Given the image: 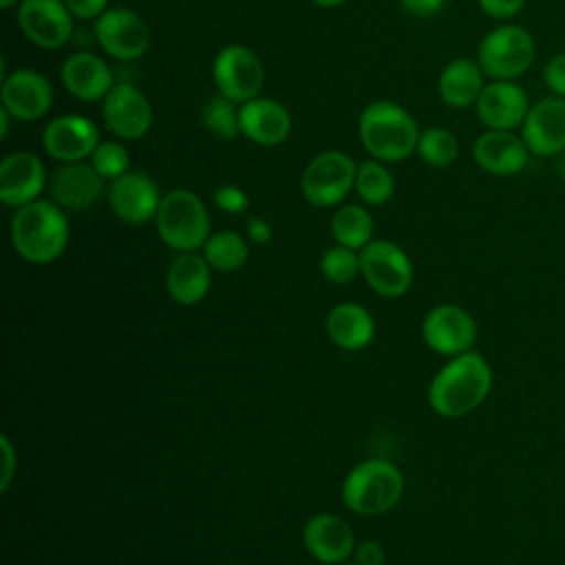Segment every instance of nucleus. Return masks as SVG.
Listing matches in <instances>:
<instances>
[{
    "label": "nucleus",
    "instance_id": "nucleus-1",
    "mask_svg": "<svg viewBox=\"0 0 565 565\" xmlns=\"http://www.w3.org/2000/svg\"><path fill=\"white\" fill-rule=\"evenodd\" d=\"M492 388V369L481 353L466 351L452 355L430 382L428 402L441 417L457 419L470 415Z\"/></svg>",
    "mask_w": 565,
    "mask_h": 565
},
{
    "label": "nucleus",
    "instance_id": "nucleus-2",
    "mask_svg": "<svg viewBox=\"0 0 565 565\" xmlns=\"http://www.w3.org/2000/svg\"><path fill=\"white\" fill-rule=\"evenodd\" d=\"M71 238L66 214L55 201L38 199L18 207L11 218V243L18 256L46 265L62 256Z\"/></svg>",
    "mask_w": 565,
    "mask_h": 565
},
{
    "label": "nucleus",
    "instance_id": "nucleus-3",
    "mask_svg": "<svg viewBox=\"0 0 565 565\" xmlns=\"http://www.w3.org/2000/svg\"><path fill=\"white\" fill-rule=\"evenodd\" d=\"M358 132L371 159L399 163L417 150L419 128L413 115L395 102H371L358 121Z\"/></svg>",
    "mask_w": 565,
    "mask_h": 565
},
{
    "label": "nucleus",
    "instance_id": "nucleus-4",
    "mask_svg": "<svg viewBox=\"0 0 565 565\" xmlns=\"http://www.w3.org/2000/svg\"><path fill=\"white\" fill-rule=\"evenodd\" d=\"M159 238L174 252H196L210 238V214L192 190H170L154 216Z\"/></svg>",
    "mask_w": 565,
    "mask_h": 565
},
{
    "label": "nucleus",
    "instance_id": "nucleus-5",
    "mask_svg": "<svg viewBox=\"0 0 565 565\" xmlns=\"http://www.w3.org/2000/svg\"><path fill=\"white\" fill-rule=\"evenodd\" d=\"M404 492L402 472L386 459H366L344 479L342 499L349 510L375 516L391 510Z\"/></svg>",
    "mask_w": 565,
    "mask_h": 565
},
{
    "label": "nucleus",
    "instance_id": "nucleus-6",
    "mask_svg": "<svg viewBox=\"0 0 565 565\" xmlns=\"http://www.w3.org/2000/svg\"><path fill=\"white\" fill-rule=\"evenodd\" d=\"M534 55L536 44L532 33L521 24L503 22L481 40L477 62L486 77L514 82L527 73Z\"/></svg>",
    "mask_w": 565,
    "mask_h": 565
},
{
    "label": "nucleus",
    "instance_id": "nucleus-7",
    "mask_svg": "<svg viewBox=\"0 0 565 565\" xmlns=\"http://www.w3.org/2000/svg\"><path fill=\"white\" fill-rule=\"evenodd\" d=\"M355 177L358 163L347 152L324 150L307 163L300 177V192L316 207H333L351 194Z\"/></svg>",
    "mask_w": 565,
    "mask_h": 565
},
{
    "label": "nucleus",
    "instance_id": "nucleus-8",
    "mask_svg": "<svg viewBox=\"0 0 565 565\" xmlns=\"http://www.w3.org/2000/svg\"><path fill=\"white\" fill-rule=\"evenodd\" d=\"M212 79L218 95L241 106L260 95L265 84V66L249 46L227 44L212 62Z\"/></svg>",
    "mask_w": 565,
    "mask_h": 565
},
{
    "label": "nucleus",
    "instance_id": "nucleus-9",
    "mask_svg": "<svg viewBox=\"0 0 565 565\" xmlns=\"http://www.w3.org/2000/svg\"><path fill=\"white\" fill-rule=\"evenodd\" d=\"M360 274L382 298H399L413 282L411 258L391 241H371L360 249Z\"/></svg>",
    "mask_w": 565,
    "mask_h": 565
},
{
    "label": "nucleus",
    "instance_id": "nucleus-10",
    "mask_svg": "<svg viewBox=\"0 0 565 565\" xmlns=\"http://www.w3.org/2000/svg\"><path fill=\"white\" fill-rule=\"evenodd\" d=\"M95 40L102 51L115 60H139L150 46V29L132 9L113 7L95 20Z\"/></svg>",
    "mask_w": 565,
    "mask_h": 565
},
{
    "label": "nucleus",
    "instance_id": "nucleus-11",
    "mask_svg": "<svg viewBox=\"0 0 565 565\" xmlns=\"http://www.w3.org/2000/svg\"><path fill=\"white\" fill-rule=\"evenodd\" d=\"M64 0H22L18 24L24 38L40 49H62L71 42L75 24Z\"/></svg>",
    "mask_w": 565,
    "mask_h": 565
},
{
    "label": "nucleus",
    "instance_id": "nucleus-12",
    "mask_svg": "<svg viewBox=\"0 0 565 565\" xmlns=\"http://www.w3.org/2000/svg\"><path fill=\"white\" fill-rule=\"evenodd\" d=\"M102 117L108 132L121 141H137L152 126V106L148 97L128 82H119L102 102Z\"/></svg>",
    "mask_w": 565,
    "mask_h": 565
},
{
    "label": "nucleus",
    "instance_id": "nucleus-13",
    "mask_svg": "<svg viewBox=\"0 0 565 565\" xmlns=\"http://www.w3.org/2000/svg\"><path fill=\"white\" fill-rule=\"evenodd\" d=\"M422 335L433 351L441 355H459L472 349L477 340V322L463 307L446 302L426 313Z\"/></svg>",
    "mask_w": 565,
    "mask_h": 565
},
{
    "label": "nucleus",
    "instance_id": "nucleus-14",
    "mask_svg": "<svg viewBox=\"0 0 565 565\" xmlns=\"http://www.w3.org/2000/svg\"><path fill=\"white\" fill-rule=\"evenodd\" d=\"M0 102L18 121H38L53 106L51 82L33 68H15L2 77Z\"/></svg>",
    "mask_w": 565,
    "mask_h": 565
},
{
    "label": "nucleus",
    "instance_id": "nucleus-15",
    "mask_svg": "<svg viewBox=\"0 0 565 565\" xmlns=\"http://www.w3.org/2000/svg\"><path fill=\"white\" fill-rule=\"evenodd\" d=\"M42 146L60 163L86 161L99 146V130L84 115H60L44 126Z\"/></svg>",
    "mask_w": 565,
    "mask_h": 565
},
{
    "label": "nucleus",
    "instance_id": "nucleus-16",
    "mask_svg": "<svg viewBox=\"0 0 565 565\" xmlns=\"http://www.w3.org/2000/svg\"><path fill=\"white\" fill-rule=\"evenodd\" d=\"M108 203L119 221L128 225H141L157 216L161 194L150 174L141 170H128L110 183Z\"/></svg>",
    "mask_w": 565,
    "mask_h": 565
},
{
    "label": "nucleus",
    "instance_id": "nucleus-17",
    "mask_svg": "<svg viewBox=\"0 0 565 565\" xmlns=\"http://www.w3.org/2000/svg\"><path fill=\"white\" fill-rule=\"evenodd\" d=\"M521 139L530 154L556 157L565 150V97H543L530 106L521 126Z\"/></svg>",
    "mask_w": 565,
    "mask_h": 565
},
{
    "label": "nucleus",
    "instance_id": "nucleus-18",
    "mask_svg": "<svg viewBox=\"0 0 565 565\" xmlns=\"http://www.w3.org/2000/svg\"><path fill=\"white\" fill-rule=\"evenodd\" d=\"M475 108L486 130H514L523 126L530 113V99L516 82L492 79L483 86Z\"/></svg>",
    "mask_w": 565,
    "mask_h": 565
},
{
    "label": "nucleus",
    "instance_id": "nucleus-19",
    "mask_svg": "<svg viewBox=\"0 0 565 565\" xmlns=\"http://www.w3.org/2000/svg\"><path fill=\"white\" fill-rule=\"evenodd\" d=\"M46 185V170L38 154L29 150L11 152L0 163V201L22 207L40 199Z\"/></svg>",
    "mask_w": 565,
    "mask_h": 565
},
{
    "label": "nucleus",
    "instance_id": "nucleus-20",
    "mask_svg": "<svg viewBox=\"0 0 565 565\" xmlns=\"http://www.w3.org/2000/svg\"><path fill=\"white\" fill-rule=\"evenodd\" d=\"M62 86L79 102H104L115 86L108 62L90 51H77L68 55L60 68Z\"/></svg>",
    "mask_w": 565,
    "mask_h": 565
},
{
    "label": "nucleus",
    "instance_id": "nucleus-21",
    "mask_svg": "<svg viewBox=\"0 0 565 565\" xmlns=\"http://www.w3.org/2000/svg\"><path fill=\"white\" fill-rule=\"evenodd\" d=\"M238 117H241V135L256 146H265V148L280 146L282 141H287L291 132L289 110L271 97L258 95L241 104Z\"/></svg>",
    "mask_w": 565,
    "mask_h": 565
},
{
    "label": "nucleus",
    "instance_id": "nucleus-22",
    "mask_svg": "<svg viewBox=\"0 0 565 565\" xmlns=\"http://www.w3.org/2000/svg\"><path fill=\"white\" fill-rule=\"evenodd\" d=\"M530 150L512 130H486L472 143L475 163L494 177L519 174L527 166Z\"/></svg>",
    "mask_w": 565,
    "mask_h": 565
},
{
    "label": "nucleus",
    "instance_id": "nucleus-23",
    "mask_svg": "<svg viewBox=\"0 0 565 565\" xmlns=\"http://www.w3.org/2000/svg\"><path fill=\"white\" fill-rule=\"evenodd\" d=\"M104 181L90 161L62 163L51 177V196L62 210H86L102 199Z\"/></svg>",
    "mask_w": 565,
    "mask_h": 565
},
{
    "label": "nucleus",
    "instance_id": "nucleus-24",
    "mask_svg": "<svg viewBox=\"0 0 565 565\" xmlns=\"http://www.w3.org/2000/svg\"><path fill=\"white\" fill-rule=\"evenodd\" d=\"M302 536H305L307 552L316 561L327 563V565L342 563L355 550L353 530L349 527V523L329 512L311 516L305 525Z\"/></svg>",
    "mask_w": 565,
    "mask_h": 565
},
{
    "label": "nucleus",
    "instance_id": "nucleus-25",
    "mask_svg": "<svg viewBox=\"0 0 565 565\" xmlns=\"http://www.w3.org/2000/svg\"><path fill=\"white\" fill-rule=\"evenodd\" d=\"M210 265L196 252H179L170 263L166 285L168 294L179 305H196L210 289Z\"/></svg>",
    "mask_w": 565,
    "mask_h": 565
},
{
    "label": "nucleus",
    "instance_id": "nucleus-26",
    "mask_svg": "<svg viewBox=\"0 0 565 565\" xmlns=\"http://www.w3.org/2000/svg\"><path fill=\"white\" fill-rule=\"evenodd\" d=\"M483 71L477 60L459 57L444 66L437 79L439 97L450 108H470L483 90Z\"/></svg>",
    "mask_w": 565,
    "mask_h": 565
},
{
    "label": "nucleus",
    "instance_id": "nucleus-27",
    "mask_svg": "<svg viewBox=\"0 0 565 565\" xmlns=\"http://www.w3.org/2000/svg\"><path fill=\"white\" fill-rule=\"evenodd\" d=\"M327 333L333 344L347 351L364 349L375 333L371 313L358 302L335 305L327 316Z\"/></svg>",
    "mask_w": 565,
    "mask_h": 565
},
{
    "label": "nucleus",
    "instance_id": "nucleus-28",
    "mask_svg": "<svg viewBox=\"0 0 565 565\" xmlns=\"http://www.w3.org/2000/svg\"><path fill=\"white\" fill-rule=\"evenodd\" d=\"M331 234L338 245L358 252L373 241V216L362 205H342L331 216Z\"/></svg>",
    "mask_w": 565,
    "mask_h": 565
},
{
    "label": "nucleus",
    "instance_id": "nucleus-29",
    "mask_svg": "<svg viewBox=\"0 0 565 565\" xmlns=\"http://www.w3.org/2000/svg\"><path fill=\"white\" fill-rule=\"evenodd\" d=\"M249 247L238 232L221 230L210 234L203 245V258L216 271H236L247 263Z\"/></svg>",
    "mask_w": 565,
    "mask_h": 565
},
{
    "label": "nucleus",
    "instance_id": "nucleus-30",
    "mask_svg": "<svg viewBox=\"0 0 565 565\" xmlns=\"http://www.w3.org/2000/svg\"><path fill=\"white\" fill-rule=\"evenodd\" d=\"M355 192L366 205H384L395 192V181L386 163L377 159L360 163L355 177Z\"/></svg>",
    "mask_w": 565,
    "mask_h": 565
},
{
    "label": "nucleus",
    "instance_id": "nucleus-31",
    "mask_svg": "<svg viewBox=\"0 0 565 565\" xmlns=\"http://www.w3.org/2000/svg\"><path fill=\"white\" fill-rule=\"evenodd\" d=\"M417 152L428 166L446 168V166L455 163V159L459 157V139L448 128L433 126V128H426L424 132H419Z\"/></svg>",
    "mask_w": 565,
    "mask_h": 565
},
{
    "label": "nucleus",
    "instance_id": "nucleus-32",
    "mask_svg": "<svg viewBox=\"0 0 565 565\" xmlns=\"http://www.w3.org/2000/svg\"><path fill=\"white\" fill-rule=\"evenodd\" d=\"M238 104L230 102L227 97L223 95H216L212 97L203 113H201V119H203V126L207 132H212L214 137L223 139V141H232L241 135V117H238Z\"/></svg>",
    "mask_w": 565,
    "mask_h": 565
},
{
    "label": "nucleus",
    "instance_id": "nucleus-33",
    "mask_svg": "<svg viewBox=\"0 0 565 565\" xmlns=\"http://www.w3.org/2000/svg\"><path fill=\"white\" fill-rule=\"evenodd\" d=\"M320 269L329 282L344 285L360 274V254L351 247L335 245L322 254Z\"/></svg>",
    "mask_w": 565,
    "mask_h": 565
},
{
    "label": "nucleus",
    "instance_id": "nucleus-34",
    "mask_svg": "<svg viewBox=\"0 0 565 565\" xmlns=\"http://www.w3.org/2000/svg\"><path fill=\"white\" fill-rule=\"evenodd\" d=\"M90 163L104 179L115 181L117 177L128 172L130 157L121 141H99V146L90 154Z\"/></svg>",
    "mask_w": 565,
    "mask_h": 565
},
{
    "label": "nucleus",
    "instance_id": "nucleus-35",
    "mask_svg": "<svg viewBox=\"0 0 565 565\" xmlns=\"http://www.w3.org/2000/svg\"><path fill=\"white\" fill-rule=\"evenodd\" d=\"M214 203L218 210L227 212V214H241L247 210L249 205V199L245 194V190H241L238 185H221L214 190Z\"/></svg>",
    "mask_w": 565,
    "mask_h": 565
},
{
    "label": "nucleus",
    "instance_id": "nucleus-36",
    "mask_svg": "<svg viewBox=\"0 0 565 565\" xmlns=\"http://www.w3.org/2000/svg\"><path fill=\"white\" fill-rule=\"evenodd\" d=\"M545 86L556 97H565V53H556L543 68Z\"/></svg>",
    "mask_w": 565,
    "mask_h": 565
},
{
    "label": "nucleus",
    "instance_id": "nucleus-37",
    "mask_svg": "<svg viewBox=\"0 0 565 565\" xmlns=\"http://www.w3.org/2000/svg\"><path fill=\"white\" fill-rule=\"evenodd\" d=\"M477 4L488 18L508 22L523 9L525 0H477Z\"/></svg>",
    "mask_w": 565,
    "mask_h": 565
},
{
    "label": "nucleus",
    "instance_id": "nucleus-38",
    "mask_svg": "<svg viewBox=\"0 0 565 565\" xmlns=\"http://www.w3.org/2000/svg\"><path fill=\"white\" fill-rule=\"evenodd\" d=\"M68 11L75 20H97L106 9L110 0H64Z\"/></svg>",
    "mask_w": 565,
    "mask_h": 565
},
{
    "label": "nucleus",
    "instance_id": "nucleus-39",
    "mask_svg": "<svg viewBox=\"0 0 565 565\" xmlns=\"http://www.w3.org/2000/svg\"><path fill=\"white\" fill-rule=\"evenodd\" d=\"M355 565H382L384 563V550L377 541H364L353 550Z\"/></svg>",
    "mask_w": 565,
    "mask_h": 565
},
{
    "label": "nucleus",
    "instance_id": "nucleus-40",
    "mask_svg": "<svg viewBox=\"0 0 565 565\" xmlns=\"http://www.w3.org/2000/svg\"><path fill=\"white\" fill-rule=\"evenodd\" d=\"M399 4L413 13V15H419V18H428L433 13H437L439 9H444L446 0H399Z\"/></svg>",
    "mask_w": 565,
    "mask_h": 565
},
{
    "label": "nucleus",
    "instance_id": "nucleus-41",
    "mask_svg": "<svg viewBox=\"0 0 565 565\" xmlns=\"http://www.w3.org/2000/svg\"><path fill=\"white\" fill-rule=\"evenodd\" d=\"M247 238L256 245H263L271 238V225L265 221V218H258V216H252L247 221Z\"/></svg>",
    "mask_w": 565,
    "mask_h": 565
},
{
    "label": "nucleus",
    "instance_id": "nucleus-42",
    "mask_svg": "<svg viewBox=\"0 0 565 565\" xmlns=\"http://www.w3.org/2000/svg\"><path fill=\"white\" fill-rule=\"evenodd\" d=\"M2 455H4V470H2V490L9 486L11 475H13V448L7 437H2Z\"/></svg>",
    "mask_w": 565,
    "mask_h": 565
},
{
    "label": "nucleus",
    "instance_id": "nucleus-43",
    "mask_svg": "<svg viewBox=\"0 0 565 565\" xmlns=\"http://www.w3.org/2000/svg\"><path fill=\"white\" fill-rule=\"evenodd\" d=\"M13 117H11V113L4 108V106H0V137L4 139L7 137V132H9V121H11Z\"/></svg>",
    "mask_w": 565,
    "mask_h": 565
},
{
    "label": "nucleus",
    "instance_id": "nucleus-44",
    "mask_svg": "<svg viewBox=\"0 0 565 565\" xmlns=\"http://www.w3.org/2000/svg\"><path fill=\"white\" fill-rule=\"evenodd\" d=\"M313 4H318V7H324V9H333V7H340V4H344L347 0H311Z\"/></svg>",
    "mask_w": 565,
    "mask_h": 565
},
{
    "label": "nucleus",
    "instance_id": "nucleus-45",
    "mask_svg": "<svg viewBox=\"0 0 565 565\" xmlns=\"http://www.w3.org/2000/svg\"><path fill=\"white\" fill-rule=\"evenodd\" d=\"M558 172H561V177L565 179V150L558 154Z\"/></svg>",
    "mask_w": 565,
    "mask_h": 565
},
{
    "label": "nucleus",
    "instance_id": "nucleus-46",
    "mask_svg": "<svg viewBox=\"0 0 565 565\" xmlns=\"http://www.w3.org/2000/svg\"><path fill=\"white\" fill-rule=\"evenodd\" d=\"M22 0H0V9H11L15 4H20Z\"/></svg>",
    "mask_w": 565,
    "mask_h": 565
}]
</instances>
